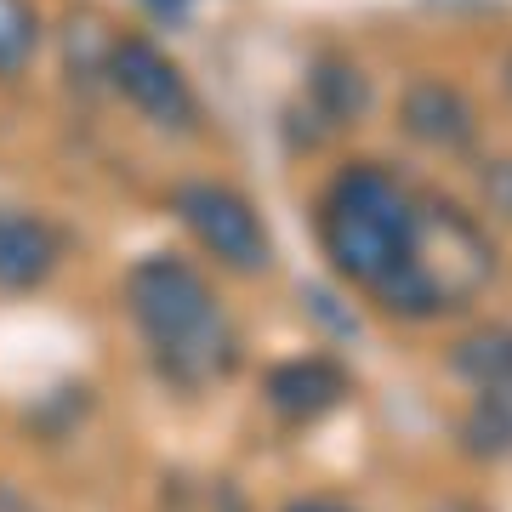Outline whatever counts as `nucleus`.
I'll return each instance as SVG.
<instances>
[{"label":"nucleus","instance_id":"obj_1","mask_svg":"<svg viewBox=\"0 0 512 512\" xmlns=\"http://www.w3.org/2000/svg\"><path fill=\"white\" fill-rule=\"evenodd\" d=\"M126 313L171 387L200 393L239 370V330L222 296L183 256H143L126 274Z\"/></svg>","mask_w":512,"mask_h":512},{"label":"nucleus","instance_id":"obj_2","mask_svg":"<svg viewBox=\"0 0 512 512\" xmlns=\"http://www.w3.org/2000/svg\"><path fill=\"white\" fill-rule=\"evenodd\" d=\"M421 194L376 160H353L319 194V251L336 274L376 296L416 251Z\"/></svg>","mask_w":512,"mask_h":512},{"label":"nucleus","instance_id":"obj_3","mask_svg":"<svg viewBox=\"0 0 512 512\" xmlns=\"http://www.w3.org/2000/svg\"><path fill=\"white\" fill-rule=\"evenodd\" d=\"M495 279V245L478 228V217H467L450 200H421L416 222V251L382 291L370 296L393 319H439L456 313L467 302H478V291Z\"/></svg>","mask_w":512,"mask_h":512},{"label":"nucleus","instance_id":"obj_4","mask_svg":"<svg viewBox=\"0 0 512 512\" xmlns=\"http://www.w3.org/2000/svg\"><path fill=\"white\" fill-rule=\"evenodd\" d=\"M171 211L183 222L194 245H205V256H217L234 274H262L274 262V234L239 188L211 183V177H188L171 188Z\"/></svg>","mask_w":512,"mask_h":512},{"label":"nucleus","instance_id":"obj_5","mask_svg":"<svg viewBox=\"0 0 512 512\" xmlns=\"http://www.w3.org/2000/svg\"><path fill=\"white\" fill-rule=\"evenodd\" d=\"M103 74L109 86L160 131H194L200 126V97L188 86V74L171 63L148 35H120L103 46Z\"/></svg>","mask_w":512,"mask_h":512},{"label":"nucleus","instance_id":"obj_6","mask_svg":"<svg viewBox=\"0 0 512 512\" xmlns=\"http://www.w3.org/2000/svg\"><path fill=\"white\" fill-rule=\"evenodd\" d=\"M63 262V234L57 222H46L40 211H18L0 205V291H40Z\"/></svg>","mask_w":512,"mask_h":512},{"label":"nucleus","instance_id":"obj_7","mask_svg":"<svg viewBox=\"0 0 512 512\" xmlns=\"http://www.w3.org/2000/svg\"><path fill=\"white\" fill-rule=\"evenodd\" d=\"M404 131L427 148H467L478 137V114L467 92H456L450 80H416L399 103Z\"/></svg>","mask_w":512,"mask_h":512},{"label":"nucleus","instance_id":"obj_8","mask_svg":"<svg viewBox=\"0 0 512 512\" xmlns=\"http://www.w3.org/2000/svg\"><path fill=\"white\" fill-rule=\"evenodd\" d=\"M262 393H268V404L285 421H319L348 399V376L330 359H285V365L268 370Z\"/></svg>","mask_w":512,"mask_h":512},{"label":"nucleus","instance_id":"obj_9","mask_svg":"<svg viewBox=\"0 0 512 512\" xmlns=\"http://www.w3.org/2000/svg\"><path fill=\"white\" fill-rule=\"evenodd\" d=\"M461 433L478 456H512V376L473 387V410L461 421Z\"/></svg>","mask_w":512,"mask_h":512},{"label":"nucleus","instance_id":"obj_10","mask_svg":"<svg viewBox=\"0 0 512 512\" xmlns=\"http://www.w3.org/2000/svg\"><path fill=\"white\" fill-rule=\"evenodd\" d=\"M450 365H456V376L467 387H490V382H501V376H512V325L473 330L467 342H456Z\"/></svg>","mask_w":512,"mask_h":512},{"label":"nucleus","instance_id":"obj_11","mask_svg":"<svg viewBox=\"0 0 512 512\" xmlns=\"http://www.w3.org/2000/svg\"><path fill=\"white\" fill-rule=\"evenodd\" d=\"M40 52L35 0H0V80H18Z\"/></svg>","mask_w":512,"mask_h":512},{"label":"nucleus","instance_id":"obj_12","mask_svg":"<svg viewBox=\"0 0 512 512\" xmlns=\"http://www.w3.org/2000/svg\"><path fill=\"white\" fill-rule=\"evenodd\" d=\"M308 92H313V103H319V114H325L330 126H342V120H353V114L365 109V80H359L353 63H325V69H313Z\"/></svg>","mask_w":512,"mask_h":512},{"label":"nucleus","instance_id":"obj_13","mask_svg":"<svg viewBox=\"0 0 512 512\" xmlns=\"http://www.w3.org/2000/svg\"><path fill=\"white\" fill-rule=\"evenodd\" d=\"M484 194H490L495 211H507V217H512V160L490 165V177H484Z\"/></svg>","mask_w":512,"mask_h":512},{"label":"nucleus","instance_id":"obj_14","mask_svg":"<svg viewBox=\"0 0 512 512\" xmlns=\"http://www.w3.org/2000/svg\"><path fill=\"white\" fill-rule=\"evenodd\" d=\"M285 512H359V507H348L342 495H302V501H291Z\"/></svg>","mask_w":512,"mask_h":512},{"label":"nucleus","instance_id":"obj_15","mask_svg":"<svg viewBox=\"0 0 512 512\" xmlns=\"http://www.w3.org/2000/svg\"><path fill=\"white\" fill-rule=\"evenodd\" d=\"M148 12H154V18H183L188 6H194V0H143Z\"/></svg>","mask_w":512,"mask_h":512},{"label":"nucleus","instance_id":"obj_16","mask_svg":"<svg viewBox=\"0 0 512 512\" xmlns=\"http://www.w3.org/2000/svg\"><path fill=\"white\" fill-rule=\"evenodd\" d=\"M0 512H29V501H23V495H12L6 484H0Z\"/></svg>","mask_w":512,"mask_h":512}]
</instances>
